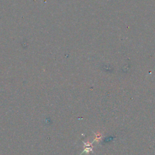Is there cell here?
<instances>
[{
  "label": "cell",
  "mask_w": 155,
  "mask_h": 155,
  "mask_svg": "<svg viewBox=\"0 0 155 155\" xmlns=\"http://www.w3.org/2000/svg\"><path fill=\"white\" fill-rule=\"evenodd\" d=\"M85 152H89L90 151H91L92 150V145L91 144H90L89 142H88L87 144H85Z\"/></svg>",
  "instance_id": "1"
},
{
  "label": "cell",
  "mask_w": 155,
  "mask_h": 155,
  "mask_svg": "<svg viewBox=\"0 0 155 155\" xmlns=\"http://www.w3.org/2000/svg\"><path fill=\"white\" fill-rule=\"evenodd\" d=\"M102 137V136H101V135L100 134V133H98L97 135H96V136H95V141L96 140H97V141H98L99 140H100V139H101V138Z\"/></svg>",
  "instance_id": "2"
}]
</instances>
